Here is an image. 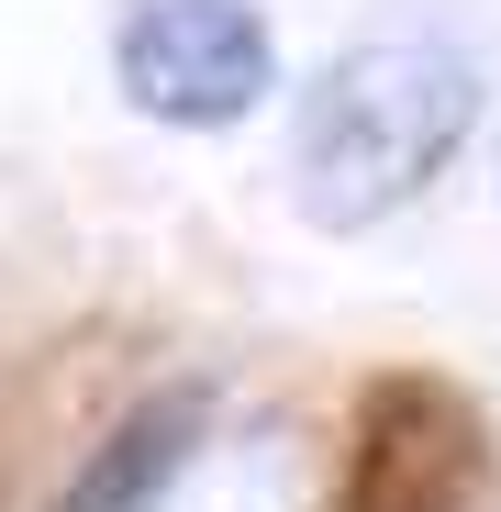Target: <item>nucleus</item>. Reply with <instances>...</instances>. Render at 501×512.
Segmentation results:
<instances>
[{
    "mask_svg": "<svg viewBox=\"0 0 501 512\" xmlns=\"http://www.w3.org/2000/svg\"><path fill=\"white\" fill-rule=\"evenodd\" d=\"M479 134V67L435 34H368L323 56L290 112V201L323 234H368L412 212Z\"/></svg>",
    "mask_w": 501,
    "mask_h": 512,
    "instance_id": "nucleus-1",
    "label": "nucleus"
},
{
    "mask_svg": "<svg viewBox=\"0 0 501 512\" xmlns=\"http://www.w3.org/2000/svg\"><path fill=\"white\" fill-rule=\"evenodd\" d=\"M112 78L167 134H234L279 90V34L257 0H112Z\"/></svg>",
    "mask_w": 501,
    "mask_h": 512,
    "instance_id": "nucleus-2",
    "label": "nucleus"
},
{
    "mask_svg": "<svg viewBox=\"0 0 501 512\" xmlns=\"http://www.w3.org/2000/svg\"><path fill=\"white\" fill-rule=\"evenodd\" d=\"M479 479H490V423L457 379L390 368L357 390V446H346L334 512H468Z\"/></svg>",
    "mask_w": 501,
    "mask_h": 512,
    "instance_id": "nucleus-3",
    "label": "nucleus"
},
{
    "mask_svg": "<svg viewBox=\"0 0 501 512\" xmlns=\"http://www.w3.org/2000/svg\"><path fill=\"white\" fill-rule=\"evenodd\" d=\"M201 423H212V401H201V390L145 401L134 423H112V435H101V457L67 479V501H56V512H156V501H167V479L201 457Z\"/></svg>",
    "mask_w": 501,
    "mask_h": 512,
    "instance_id": "nucleus-4",
    "label": "nucleus"
}]
</instances>
